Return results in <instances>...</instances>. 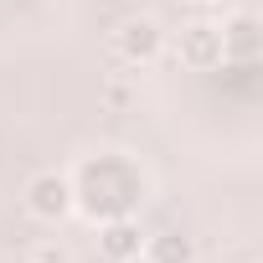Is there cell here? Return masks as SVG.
Listing matches in <instances>:
<instances>
[{
    "mask_svg": "<svg viewBox=\"0 0 263 263\" xmlns=\"http://www.w3.org/2000/svg\"><path fill=\"white\" fill-rule=\"evenodd\" d=\"M78 196H83V206H88L93 217L114 222V217H129V212L140 206L145 181H140V171L129 165V160L98 155V160L83 165V176H78Z\"/></svg>",
    "mask_w": 263,
    "mask_h": 263,
    "instance_id": "obj_1",
    "label": "cell"
},
{
    "mask_svg": "<svg viewBox=\"0 0 263 263\" xmlns=\"http://www.w3.org/2000/svg\"><path fill=\"white\" fill-rule=\"evenodd\" d=\"M26 196H31V212H36V217H62L67 201H72V191H67L62 176H36Z\"/></svg>",
    "mask_w": 263,
    "mask_h": 263,
    "instance_id": "obj_2",
    "label": "cell"
},
{
    "mask_svg": "<svg viewBox=\"0 0 263 263\" xmlns=\"http://www.w3.org/2000/svg\"><path fill=\"white\" fill-rule=\"evenodd\" d=\"M181 57H186L191 67H217V62H222V31H212V26H196V31H186V42H181Z\"/></svg>",
    "mask_w": 263,
    "mask_h": 263,
    "instance_id": "obj_3",
    "label": "cell"
},
{
    "mask_svg": "<svg viewBox=\"0 0 263 263\" xmlns=\"http://www.w3.org/2000/svg\"><path fill=\"white\" fill-rule=\"evenodd\" d=\"M155 47H160V36H155L150 21L124 26V36H119V52H124V57H155Z\"/></svg>",
    "mask_w": 263,
    "mask_h": 263,
    "instance_id": "obj_4",
    "label": "cell"
},
{
    "mask_svg": "<svg viewBox=\"0 0 263 263\" xmlns=\"http://www.w3.org/2000/svg\"><path fill=\"white\" fill-rule=\"evenodd\" d=\"M103 253H114V258H135V253H140V227H129L124 217H114L108 232H103Z\"/></svg>",
    "mask_w": 263,
    "mask_h": 263,
    "instance_id": "obj_5",
    "label": "cell"
},
{
    "mask_svg": "<svg viewBox=\"0 0 263 263\" xmlns=\"http://www.w3.org/2000/svg\"><path fill=\"white\" fill-rule=\"evenodd\" d=\"M222 83H227L232 93L253 98V93H258V62H253V57H237V62H232V67L222 72Z\"/></svg>",
    "mask_w": 263,
    "mask_h": 263,
    "instance_id": "obj_6",
    "label": "cell"
},
{
    "mask_svg": "<svg viewBox=\"0 0 263 263\" xmlns=\"http://www.w3.org/2000/svg\"><path fill=\"white\" fill-rule=\"evenodd\" d=\"M222 47H232V57H253L258 52V26L242 16V21H232V31H227V42Z\"/></svg>",
    "mask_w": 263,
    "mask_h": 263,
    "instance_id": "obj_7",
    "label": "cell"
},
{
    "mask_svg": "<svg viewBox=\"0 0 263 263\" xmlns=\"http://www.w3.org/2000/svg\"><path fill=\"white\" fill-rule=\"evenodd\" d=\"M155 263H191V242H186V237H176V232L155 237Z\"/></svg>",
    "mask_w": 263,
    "mask_h": 263,
    "instance_id": "obj_8",
    "label": "cell"
}]
</instances>
